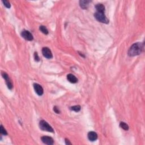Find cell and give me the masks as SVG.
Returning a JSON list of instances; mask_svg holds the SVG:
<instances>
[{"label":"cell","instance_id":"obj_13","mask_svg":"<svg viewBox=\"0 0 145 145\" xmlns=\"http://www.w3.org/2000/svg\"><path fill=\"white\" fill-rule=\"evenodd\" d=\"M39 29L41 31V32H42L44 34L47 35L49 33L48 30H47V28L46 27H45V26H40Z\"/></svg>","mask_w":145,"mask_h":145},{"label":"cell","instance_id":"obj_15","mask_svg":"<svg viewBox=\"0 0 145 145\" xmlns=\"http://www.w3.org/2000/svg\"><path fill=\"white\" fill-rule=\"evenodd\" d=\"M81 109V107L80 105H75V106H73V107H71L70 108V109L71 111H74L75 112H79L80 111Z\"/></svg>","mask_w":145,"mask_h":145},{"label":"cell","instance_id":"obj_7","mask_svg":"<svg viewBox=\"0 0 145 145\" xmlns=\"http://www.w3.org/2000/svg\"><path fill=\"white\" fill-rule=\"evenodd\" d=\"M34 88L36 93L38 95L42 96L44 93V90L42 87V86L40 85L38 83H34Z\"/></svg>","mask_w":145,"mask_h":145},{"label":"cell","instance_id":"obj_19","mask_svg":"<svg viewBox=\"0 0 145 145\" xmlns=\"http://www.w3.org/2000/svg\"><path fill=\"white\" fill-rule=\"evenodd\" d=\"M53 111H54V112H56V113L57 114H60V110H59L58 108L56 107V106H54V108H53Z\"/></svg>","mask_w":145,"mask_h":145},{"label":"cell","instance_id":"obj_6","mask_svg":"<svg viewBox=\"0 0 145 145\" xmlns=\"http://www.w3.org/2000/svg\"><path fill=\"white\" fill-rule=\"evenodd\" d=\"M21 35L22 37L26 40L32 41L34 39L33 35H32V34L30 32L28 31L24 30L23 31H22L21 33Z\"/></svg>","mask_w":145,"mask_h":145},{"label":"cell","instance_id":"obj_3","mask_svg":"<svg viewBox=\"0 0 145 145\" xmlns=\"http://www.w3.org/2000/svg\"><path fill=\"white\" fill-rule=\"evenodd\" d=\"M39 126L41 129L42 130H44V131H47L51 133L54 132L53 129L52 128V126L47 122L44 121V120H42V121H40Z\"/></svg>","mask_w":145,"mask_h":145},{"label":"cell","instance_id":"obj_10","mask_svg":"<svg viewBox=\"0 0 145 145\" xmlns=\"http://www.w3.org/2000/svg\"><path fill=\"white\" fill-rule=\"evenodd\" d=\"M90 2V1H88V0H81L79 1V5L82 9L86 10L87 9V8L89 7Z\"/></svg>","mask_w":145,"mask_h":145},{"label":"cell","instance_id":"obj_8","mask_svg":"<svg viewBox=\"0 0 145 145\" xmlns=\"http://www.w3.org/2000/svg\"><path fill=\"white\" fill-rule=\"evenodd\" d=\"M42 142L44 144L48 145H52L54 144V141L52 138L48 136H43L41 138Z\"/></svg>","mask_w":145,"mask_h":145},{"label":"cell","instance_id":"obj_5","mask_svg":"<svg viewBox=\"0 0 145 145\" xmlns=\"http://www.w3.org/2000/svg\"><path fill=\"white\" fill-rule=\"evenodd\" d=\"M42 53L43 54L44 57H45L47 58L51 59L53 58V54L52 52H51L50 49H49L47 47H44L42 49Z\"/></svg>","mask_w":145,"mask_h":145},{"label":"cell","instance_id":"obj_9","mask_svg":"<svg viewBox=\"0 0 145 145\" xmlns=\"http://www.w3.org/2000/svg\"><path fill=\"white\" fill-rule=\"evenodd\" d=\"M88 138L90 141H95L97 139V134L96 132H90L89 133H88Z\"/></svg>","mask_w":145,"mask_h":145},{"label":"cell","instance_id":"obj_20","mask_svg":"<svg viewBox=\"0 0 145 145\" xmlns=\"http://www.w3.org/2000/svg\"><path fill=\"white\" fill-rule=\"evenodd\" d=\"M65 144L67 145H71V143L70 142V141H69L68 139L66 138L65 139Z\"/></svg>","mask_w":145,"mask_h":145},{"label":"cell","instance_id":"obj_18","mask_svg":"<svg viewBox=\"0 0 145 145\" xmlns=\"http://www.w3.org/2000/svg\"><path fill=\"white\" fill-rule=\"evenodd\" d=\"M34 58H35V60L36 61H40V58H39V56H38L37 52H35Z\"/></svg>","mask_w":145,"mask_h":145},{"label":"cell","instance_id":"obj_11","mask_svg":"<svg viewBox=\"0 0 145 145\" xmlns=\"http://www.w3.org/2000/svg\"><path fill=\"white\" fill-rule=\"evenodd\" d=\"M67 79L71 83H76L78 82V79L77 77L71 74H69L67 75Z\"/></svg>","mask_w":145,"mask_h":145},{"label":"cell","instance_id":"obj_17","mask_svg":"<svg viewBox=\"0 0 145 145\" xmlns=\"http://www.w3.org/2000/svg\"><path fill=\"white\" fill-rule=\"evenodd\" d=\"M2 3L4 4V5H5L7 8H9H9H10V7H11L10 3L8 1H6V0H5V1H2Z\"/></svg>","mask_w":145,"mask_h":145},{"label":"cell","instance_id":"obj_4","mask_svg":"<svg viewBox=\"0 0 145 145\" xmlns=\"http://www.w3.org/2000/svg\"><path fill=\"white\" fill-rule=\"evenodd\" d=\"M2 76L3 77V79H5L6 81V83L8 89L10 90H11L13 87V83H12V81L9 77V75L6 72H2Z\"/></svg>","mask_w":145,"mask_h":145},{"label":"cell","instance_id":"obj_1","mask_svg":"<svg viewBox=\"0 0 145 145\" xmlns=\"http://www.w3.org/2000/svg\"><path fill=\"white\" fill-rule=\"evenodd\" d=\"M144 44L142 43H136L130 47L128 50V55L130 57H133L141 54L144 51Z\"/></svg>","mask_w":145,"mask_h":145},{"label":"cell","instance_id":"obj_2","mask_svg":"<svg viewBox=\"0 0 145 145\" xmlns=\"http://www.w3.org/2000/svg\"><path fill=\"white\" fill-rule=\"evenodd\" d=\"M94 17L97 21L101 22L103 23L108 24L109 22L107 17L105 16L104 12L97 11L94 14Z\"/></svg>","mask_w":145,"mask_h":145},{"label":"cell","instance_id":"obj_12","mask_svg":"<svg viewBox=\"0 0 145 145\" xmlns=\"http://www.w3.org/2000/svg\"><path fill=\"white\" fill-rule=\"evenodd\" d=\"M95 9L97 11L99 12H105V6L101 3H98L95 5Z\"/></svg>","mask_w":145,"mask_h":145},{"label":"cell","instance_id":"obj_16","mask_svg":"<svg viewBox=\"0 0 145 145\" xmlns=\"http://www.w3.org/2000/svg\"><path fill=\"white\" fill-rule=\"evenodd\" d=\"M0 131H1V133L3 135L6 136L7 135V133L6 132V130L5 129V128H3V126L1 125V127H0Z\"/></svg>","mask_w":145,"mask_h":145},{"label":"cell","instance_id":"obj_14","mask_svg":"<svg viewBox=\"0 0 145 145\" xmlns=\"http://www.w3.org/2000/svg\"><path fill=\"white\" fill-rule=\"evenodd\" d=\"M120 126L125 130H128L129 129V126L125 123V122H120Z\"/></svg>","mask_w":145,"mask_h":145}]
</instances>
